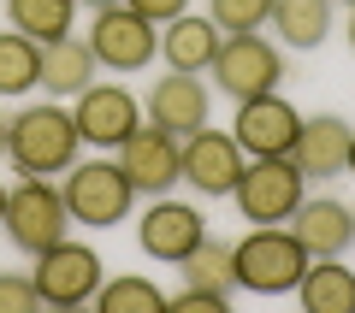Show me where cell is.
I'll return each instance as SVG.
<instances>
[{
  "mask_svg": "<svg viewBox=\"0 0 355 313\" xmlns=\"http://www.w3.org/2000/svg\"><path fill=\"white\" fill-rule=\"evenodd\" d=\"M77 154H83V136H77L71 107L60 100H30L6 118V160L18 177H53L77 166Z\"/></svg>",
  "mask_w": 355,
  "mask_h": 313,
  "instance_id": "1",
  "label": "cell"
},
{
  "mask_svg": "<svg viewBox=\"0 0 355 313\" xmlns=\"http://www.w3.org/2000/svg\"><path fill=\"white\" fill-rule=\"evenodd\" d=\"M308 260L314 254L296 242L291 225H249V237L231 242V272H237V289H249V296H291Z\"/></svg>",
  "mask_w": 355,
  "mask_h": 313,
  "instance_id": "2",
  "label": "cell"
},
{
  "mask_svg": "<svg viewBox=\"0 0 355 313\" xmlns=\"http://www.w3.org/2000/svg\"><path fill=\"white\" fill-rule=\"evenodd\" d=\"M65 213H71V225L83 231H113L119 219H130V207H137V184L125 177V166L119 160H101V154H77V166H65Z\"/></svg>",
  "mask_w": 355,
  "mask_h": 313,
  "instance_id": "3",
  "label": "cell"
},
{
  "mask_svg": "<svg viewBox=\"0 0 355 313\" xmlns=\"http://www.w3.org/2000/svg\"><path fill=\"white\" fill-rule=\"evenodd\" d=\"M0 231L18 254L36 260L42 249H53L60 237H71V213H65V195L53 177H18L6 189V213H0Z\"/></svg>",
  "mask_w": 355,
  "mask_h": 313,
  "instance_id": "4",
  "label": "cell"
},
{
  "mask_svg": "<svg viewBox=\"0 0 355 313\" xmlns=\"http://www.w3.org/2000/svg\"><path fill=\"white\" fill-rule=\"evenodd\" d=\"M231 195H237V213L249 225H291V213L308 195V177H302V166L291 154H261V160L243 166Z\"/></svg>",
  "mask_w": 355,
  "mask_h": 313,
  "instance_id": "5",
  "label": "cell"
},
{
  "mask_svg": "<svg viewBox=\"0 0 355 313\" xmlns=\"http://www.w3.org/2000/svg\"><path fill=\"white\" fill-rule=\"evenodd\" d=\"M207 71H214L219 95L237 107V100L272 95V89L284 83V48H279L272 36H261V30H237V36L219 42V53H214Z\"/></svg>",
  "mask_w": 355,
  "mask_h": 313,
  "instance_id": "6",
  "label": "cell"
},
{
  "mask_svg": "<svg viewBox=\"0 0 355 313\" xmlns=\"http://www.w3.org/2000/svg\"><path fill=\"white\" fill-rule=\"evenodd\" d=\"M30 278H36L42 307H83V301H95V289H101L107 260H101L95 249H89V242L60 237L53 249H42V254H36Z\"/></svg>",
  "mask_w": 355,
  "mask_h": 313,
  "instance_id": "7",
  "label": "cell"
},
{
  "mask_svg": "<svg viewBox=\"0 0 355 313\" xmlns=\"http://www.w3.org/2000/svg\"><path fill=\"white\" fill-rule=\"evenodd\" d=\"M89 48H95V65L101 71H148V60L160 53V24H148L142 12H130L125 0L119 6H101L95 24H89Z\"/></svg>",
  "mask_w": 355,
  "mask_h": 313,
  "instance_id": "8",
  "label": "cell"
},
{
  "mask_svg": "<svg viewBox=\"0 0 355 313\" xmlns=\"http://www.w3.org/2000/svg\"><path fill=\"white\" fill-rule=\"evenodd\" d=\"M142 113H148V125L172 130V136L184 142V136H196L202 125H214V89H207L196 71H166V77L148 83Z\"/></svg>",
  "mask_w": 355,
  "mask_h": 313,
  "instance_id": "9",
  "label": "cell"
},
{
  "mask_svg": "<svg viewBox=\"0 0 355 313\" xmlns=\"http://www.w3.org/2000/svg\"><path fill=\"white\" fill-rule=\"evenodd\" d=\"M113 160L125 166V177L137 184V195H172L178 172H184V142L160 125H137L113 148Z\"/></svg>",
  "mask_w": 355,
  "mask_h": 313,
  "instance_id": "10",
  "label": "cell"
},
{
  "mask_svg": "<svg viewBox=\"0 0 355 313\" xmlns=\"http://www.w3.org/2000/svg\"><path fill=\"white\" fill-rule=\"evenodd\" d=\"M202 237H207V213L190 207V201H172V195H154L148 213L137 219V249L160 266H178Z\"/></svg>",
  "mask_w": 355,
  "mask_h": 313,
  "instance_id": "11",
  "label": "cell"
},
{
  "mask_svg": "<svg viewBox=\"0 0 355 313\" xmlns=\"http://www.w3.org/2000/svg\"><path fill=\"white\" fill-rule=\"evenodd\" d=\"M243 148H237V136L231 130H214V125H202L196 136H184V184L196 189V195H207V201H225L231 189H237V177H243Z\"/></svg>",
  "mask_w": 355,
  "mask_h": 313,
  "instance_id": "12",
  "label": "cell"
},
{
  "mask_svg": "<svg viewBox=\"0 0 355 313\" xmlns=\"http://www.w3.org/2000/svg\"><path fill=\"white\" fill-rule=\"evenodd\" d=\"M71 118H77V136H83L89 148H119V142L142 125V100L130 95L125 83H89L83 95L71 100Z\"/></svg>",
  "mask_w": 355,
  "mask_h": 313,
  "instance_id": "13",
  "label": "cell"
},
{
  "mask_svg": "<svg viewBox=\"0 0 355 313\" xmlns=\"http://www.w3.org/2000/svg\"><path fill=\"white\" fill-rule=\"evenodd\" d=\"M296 130H302V113H296V100H284L279 89L237 100V118H231V136H237V148L249 160H261V154H291Z\"/></svg>",
  "mask_w": 355,
  "mask_h": 313,
  "instance_id": "14",
  "label": "cell"
},
{
  "mask_svg": "<svg viewBox=\"0 0 355 313\" xmlns=\"http://www.w3.org/2000/svg\"><path fill=\"white\" fill-rule=\"evenodd\" d=\"M349 118L343 113H302V130L291 142V160L302 166V177H343L349 172Z\"/></svg>",
  "mask_w": 355,
  "mask_h": 313,
  "instance_id": "15",
  "label": "cell"
},
{
  "mask_svg": "<svg viewBox=\"0 0 355 313\" xmlns=\"http://www.w3.org/2000/svg\"><path fill=\"white\" fill-rule=\"evenodd\" d=\"M291 231L314 260H331L355 242V207L338 195H302V207L291 213Z\"/></svg>",
  "mask_w": 355,
  "mask_h": 313,
  "instance_id": "16",
  "label": "cell"
},
{
  "mask_svg": "<svg viewBox=\"0 0 355 313\" xmlns=\"http://www.w3.org/2000/svg\"><path fill=\"white\" fill-rule=\"evenodd\" d=\"M219 42H225V30H219L207 12H178V18L160 24V60L172 65V71H196L202 77L207 65H214Z\"/></svg>",
  "mask_w": 355,
  "mask_h": 313,
  "instance_id": "17",
  "label": "cell"
},
{
  "mask_svg": "<svg viewBox=\"0 0 355 313\" xmlns=\"http://www.w3.org/2000/svg\"><path fill=\"white\" fill-rule=\"evenodd\" d=\"M95 48H89V36H60V42H42V89L60 100H77L89 83H95Z\"/></svg>",
  "mask_w": 355,
  "mask_h": 313,
  "instance_id": "18",
  "label": "cell"
},
{
  "mask_svg": "<svg viewBox=\"0 0 355 313\" xmlns=\"http://www.w3.org/2000/svg\"><path fill=\"white\" fill-rule=\"evenodd\" d=\"M266 30L284 53H308L331 36V0H272Z\"/></svg>",
  "mask_w": 355,
  "mask_h": 313,
  "instance_id": "19",
  "label": "cell"
},
{
  "mask_svg": "<svg viewBox=\"0 0 355 313\" xmlns=\"http://www.w3.org/2000/svg\"><path fill=\"white\" fill-rule=\"evenodd\" d=\"M291 296L302 301L308 313H355V272L343 266V254H331V260H308L302 284H296Z\"/></svg>",
  "mask_w": 355,
  "mask_h": 313,
  "instance_id": "20",
  "label": "cell"
},
{
  "mask_svg": "<svg viewBox=\"0 0 355 313\" xmlns=\"http://www.w3.org/2000/svg\"><path fill=\"white\" fill-rule=\"evenodd\" d=\"M178 272H184V284L190 289H207V296H237V272H231V242L225 237H202L184 260H178Z\"/></svg>",
  "mask_w": 355,
  "mask_h": 313,
  "instance_id": "21",
  "label": "cell"
},
{
  "mask_svg": "<svg viewBox=\"0 0 355 313\" xmlns=\"http://www.w3.org/2000/svg\"><path fill=\"white\" fill-rule=\"evenodd\" d=\"M42 83V42L24 30H0V100H18Z\"/></svg>",
  "mask_w": 355,
  "mask_h": 313,
  "instance_id": "22",
  "label": "cell"
},
{
  "mask_svg": "<svg viewBox=\"0 0 355 313\" xmlns=\"http://www.w3.org/2000/svg\"><path fill=\"white\" fill-rule=\"evenodd\" d=\"M6 24L30 42H60L77 24V0H6Z\"/></svg>",
  "mask_w": 355,
  "mask_h": 313,
  "instance_id": "23",
  "label": "cell"
},
{
  "mask_svg": "<svg viewBox=\"0 0 355 313\" xmlns=\"http://www.w3.org/2000/svg\"><path fill=\"white\" fill-rule=\"evenodd\" d=\"M95 313H166V289L154 278L130 272V278H101L95 289Z\"/></svg>",
  "mask_w": 355,
  "mask_h": 313,
  "instance_id": "24",
  "label": "cell"
},
{
  "mask_svg": "<svg viewBox=\"0 0 355 313\" xmlns=\"http://www.w3.org/2000/svg\"><path fill=\"white\" fill-rule=\"evenodd\" d=\"M207 18H214L225 36H237V30H266L272 0H207Z\"/></svg>",
  "mask_w": 355,
  "mask_h": 313,
  "instance_id": "25",
  "label": "cell"
},
{
  "mask_svg": "<svg viewBox=\"0 0 355 313\" xmlns=\"http://www.w3.org/2000/svg\"><path fill=\"white\" fill-rule=\"evenodd\" d=\"M42 296H36V278L30 272H0V313H36Z\"/></svg>",
  "mask_w": 355,
  "mask_h": 313,
  "instance_id": "26",
  "label": "cell"
},
{
  "mask_svg": "<svg viewBox=\"0 0 355 313\" xmlns=\"http://www.w3.org/2000/svg\"><path fill=\"white\" fill-rule=\"evenodd\" d=\"M166 307H178V313H225L231 301H225V296H207V289H190V284H184V289H172V296H166Z\"/></svg>",
  "mask_w": 355,
  "mask_h": 313,
  "instance_id": "27",
  "label": "cell"
},
{
  "mask_svg": "<svg viewBox=\"0 0 355 313\" xmlns=\"http://www.w3.org/2000/svg\"><path fill=\"white\" fill-rule=\"evenodd\" d=\"M130 12H142L148 24H166V18H178V12H190V0H125Z\"/></svg>",
  "mask_w": 355,
  "mask_h": 313,
  "instance_id": "28",
  "label": "cell"
},
{
  "mask_svg": "<svg viewBox=\"0 0 355 313\" xmlns=\"http://www.w3.org/2000/svg\"><path fill=\"white\" fill-rule=\"evenodd\" d=\"M77 6H83V12H101V6H119V0H77Z\"/></svg>",
  "mask_w": 355,
  "mask_h": 313,
  "instance_id": "29",
  "label": "cell"
},
{
  "mask_svg": "<svg viewBox=\"0 0 355 313\" xmlns=\"http://www.w3.org/2000/svg\"><path fill=\"white\" fill-rule=\"evenodd\" d=\"M343 177H355V136H349V172H343Z\"/></svg>",
  "mask_w": 355,
  "mask_h": 313,
  "instance_id": "30",
  "label": "cell"
},
{
  "mask_svg": "<svg viewBox=\"0 0 355 313\" xmlns=\"http://www.w3.org/2000/svg\"><path fill=\"white\" fill-rule=\"evenodd\" d=\"M349 48H355V6H349Z\"/></svg>",
  "mask_w": 355,
  "mask_h": 313,
  "instance_id": "31",
  "label": "cell"
},
{
  "mask_svg": "<svg viewBox=\"0 0 355 313\" xmlns=\"http://www.w3.org/2000/svg\"><path fill=\"white\" fill-rule=\"evenodd\" d=\"M0 154H6V118H0Z\"/></svg>",
  "mask_w": 355,
  "mask_h": 313,
  "instance_id": "32",
  "label": "cell"
},
{
  "mask_svg": "<svg viewBox=\"0 0 355 313\" xmlns=\"http://www.w3.org/2000/svg\"><path fill=\"white\" fill-rule=\"evenodd\" d=\"M0 213H6V184H0Z\"/></svg>",
  "mask_w": 355,
  "mask_h": 313,
  "instance_id": "33",
  "label": "cell"
},
{
  "mask_svg": "<svg viewBox=\"0 0 355 313\" xmlns=\"http://www.w3.org/2000/svg\"><path fill=\"white\" fill-rule=\"evenodd\" d=\"M331 6H355V0H331Z\"/></svg>",
  "mask_w": 355,
  "mask_h": 313,
  "instance_id": "34",
  "label": "cell"
}]
</instances>
